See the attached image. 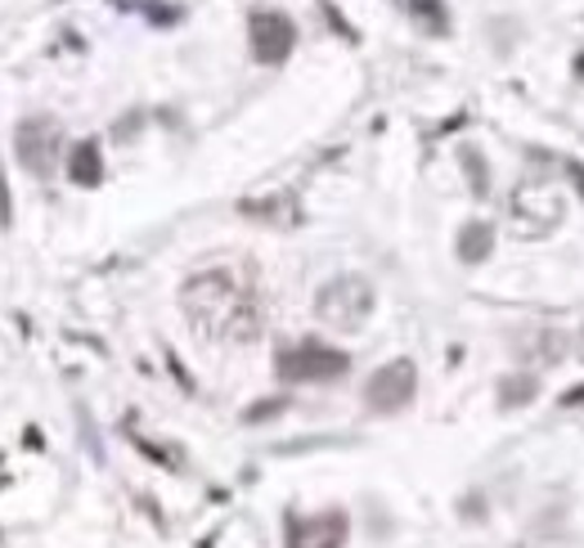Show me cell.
<instances>
[{
  "mask_svg": "<svg viewBox=\"0 0 584 548\" xmlns=\"http://www.w3.org/2000/svg\"><path fill=\"white\" fill-rule=\"evenodd\" d=\"M180 306L193 319L203 337L212 341H234V347H247V341L262 337V297H256L252 284H243L234 270H203L189 274L180 288Z\"/></svg>",
  "mask_w": 584,
  "mask_h": 548,
  "instance_id": "1",
  "label": "cell"
},
{
  "mask_svg": "<svg viewBox=\"0 0 584 548\" xmlns=\"http://www.w3.org/2000/svg\"><path fill=\"white\" fill-rule=\"evenodd\" d=\"M373 306H378V297L364 274H338V280H329L315 297V315L342 333H360L364 319L373 315Z\"/></svg>",
  "mask_w": 584,
  "mask_h": 548,
  "instance_id": "2",
  "label": "cell"
},
{
  "mask_svg": "<svg viewBox=\"0 0 584 548\" xmlns=\"http://www.w3.org/2000/svg\"><path fill=\"white\" fill-rule=\"evenodd\" d=\"M59 149H63V122L50 113H32L14 126V158L28 176L50 180L59 167Z\"/></svg>",
  "mask_w": 584,
  "mask_h": 548,
  "instance_id": "3",
  "label": "cell"
},
{
  "mask_svg": "<svg viewBox=\"0 0 584 548\" xmlns=\"http://www.w3.org/2000/svg\"><path fill=\"white\" fill-rule=\"evenodd\" d=\"M508 212H512L517 239H544L562 221V193H558L553 180H527V185L512 189Z\"/></svg>",
  "mask_w": 584,
  "mask_h": 548,
  "instance_id": "4",
  "label": "cell"
},
{
  "mask_svg": "<svg viewBox=\"0 0 584 548\" xmlns=\"http://www.w3.org/2000/svg\"><path fill=\"white\" fill-rule=\"evenodd\" d=\"M275 373L284 382H338V378L351 373V356L323 347V341H301V347L279 351Z\"/></svg>",
  "mask_w": 584,
  "mask_h": 548,
  "instance_id": "5",
  "label": "cell"
},
{
  "mask_svg": "<svg viewBox=\"0 0 584 548\" xmlns=\"http://www.w3.org/2000/svg\"><path fill=\"white\" fill-rule=\"evenodd\" d=\"M414 396H418V369H414V360H386L364 382V404L373 409V414H401Z\"/></svg>",
  "mask_w": 584,
  "mask_h": 548,
  "instance_id": "6",
  "label": "cell"
},
{
  "mask_svg": "<svg viewBox=\"0 0 584 548\" xmlns=\"http://www.w3.org/2000/svg\"><path fill=\"white\" fill-rule=\"evenodd\" d=\"M247 41H252V59L266 63V67H279L293 45H297V23L284 14V10H252L247 19Z\"/></svg>",
  "mask_w": 584,
  "mask_h": 548,
  "instance_id": "7",
  "label": "cell"
},
{
  "mask_svg": "<svg viewBox=\"0 0 584 548\" xmlns=\"http://www.w3.org/2000/svg\"><path fill=\"white\" fill-rule=\"evenodd\" d=\"M351 535V517L342 508H323L315 517H288V548H342Z\"/></svg>",
  "mask_w": 584,
  "mask_h": 548,
  "instance_id": "8",
  "label": "cell"
},
{
  "mask_svg": "<svg viewBox=\"0 0 584 548\" xmlns=\"http://www.w3.org/2000/svg\"><path fill=\"white\" fill-rule=\"evenodd\" d=\"M238 212L247 221H262V225H297L301 221V208H297V198L293 193H270V198H243L238 202Z\"/></svg>",
  "mask_w": 584,
  "mask_h": 548,
  "instance_id": "9",
  "label": "cell"
},
{
  "mask_svg": "<svg viewBox=\"0 0 584 548\" xmlns=\"http://www.w3.org/2000/svg\"><path fill=\"white\" fill-rule=\"evenodd\" d=\"M68 180L82 185V189L104 185V154H99V140L73 145V154H68Z\"/></svg>",
  "mask_w": 584,
  "mask_h": 548,
  "instance_id": "10",
  "label": "cell"
},
{
  "mask_svg": "<svg viewBox=\"0 0 584 548\" xmlns=\"http://www.w3.org/2000/svg\"><path fill=\"white\" fill-rule=\"evenodd\" d=\"M405 14L427 32V36H449V10L445 0H401Z\"/></svg>",
  "mask_w": 584,
  "mask_h": 548,
  "instance_id": "11",
  "label": "cell"
},
{
  "mask_svg": "<svg viewBox=\"0 0 584 548\" xmlns=\"http://www.w3.org/2000/svg\"><path fill=\"white\" fill-rule=\"evenodd\" d=\"M517 347H522V351H535L540 365H558L562 351H566V337L553 333V328H531V333L517 337Z\"/></svg>",
  "mask_w": 584,
  "mask_h": 548,
  "instance_id": "12",
  "label": "cell"
},
{
  "mask_svg": "<svg viewBox=\"0 0 584 548\" xmlns=\"http://www.w3.org/2000/svg\"><path fill=\"white\" fill-rule=\"evenodd\" d=\"M490 247H495L490 221H468V225L459 230V256H464L468 265H481V261L490 256Z\"/></svg>",
  "mask_w": 584,
  "mask_h": 548,
  "instance_id": "13",
  "label": "cell"
},
{
  "mask_svg": "<svg viewBox=\"0 0 584 548\" xmlns=\"http://www.w3.org/2000/svg\"><path fill=\"white\" fill-rule=\"evenodd\" d=\"M535 391H540L535 373H508V378L499 382V404H503V409H522V404L535 400Z\"/></svg>",
  "mask_w": 584,
  "mask_h": 548,
  "instance_id": "14",
  "label": "cell"
},
{
  "mask_svg": "<svg viewBox=\"0 0 584 548\" xmlns=\"http://www.w3.org/2000/svg\"><path fill=\"white\" fill-rule=\"evenodd\" d=\"M459 162L468 167V180H472V193H490V171H486V162H481V154H477L472 145H464V149H459Z\"/></svg>",
  "mask_w": 584,
  "mask_h": 548,
  "instance_id": "15",
  "label": "cell"
},
{
  "mask_svg": "<svg viewBox=\"0 0 584 548\" xmlns=\"http://www.w3.org/2000/svg\"><path fill=\"white\" fill-rule=\"evenodd\" d=\"M288 409V400L284 396H275V400H256V404H247L243 409V423H266V419H279Z\"/></svg>",
  "mask_w": 584,
  "mask_h": 548,
  "instance_id": "16",
  "label": "cell"
},
{
  "mask_svg": "<svg viewBox=\"0 0 584 548\" xmlns=\"http://www.w3.org/2000/svg\"><path fill=\"white\" fill-rule=\"evenodd\" d=\"M14 225V202H10V185H6V167H0V230Z\"/></svg>",
  "mask_w": 584,
  "mask_h": 548,
  "instance_id": "17",
  "label": "cell"
},
{
  "mask_svg": "<svg viewBox=\"0 0 584 548\" xmlns=\"http://www.w3.org/2000/svg\"><path fill=\"white\" fill-rule=\"evenodd\" d=\"M562 167H566V176H571V180H575V189H580V193H584V167H580V162H575V158H566V162H562Z\"/></svg>",
  "mask_w": 584,
  "mask_h": 548,
  "instance_id": "18",
  "label": "cell"
},
{
  "mask_svg": "<svg viewBox=\"0 0 584 548\" xmlns=\"http://www.w3.org/2000/svg\"><path fill=\"white\" fill-rule=\"evenodd\" d=\"M562 404H566V409H575V404H584V382H580V387H571V391L562 396Z\"/></svg>",
  "mask_w": 584,
  "mask_h": 548,
  "instance_id": "19",
  "label": "cell"
},
{
  "mask_svg": "<svg viewBox=\"0 0 584 548\" xmlns=\"http://www.w3.org/2000/svg\"><path fill=\"white\" fill-rule=\"evenodd\" d=\"M575 347H580V356H584V328H580V341H575Z\"/></svg>",
  "mask_w": 584,
  "mask_h": 548,
  "instance_id": "20",
  "label": "cell"
},
{
  "mask_svg": "<svg viewBox=\"0 0 584 548\" xmlns=\"http://www.w3.org/2000/svg\"><path fill=\"white\" fill-rule=\"evenodd\" d=\"M575 67H580V73H584V54H580V59H575Z\"/></svg>",
  "mask_w": 584,
  "mask_h": 548,
  "instance_id": "21",
  "label": "cell"
}]
</instances>
